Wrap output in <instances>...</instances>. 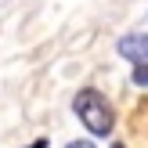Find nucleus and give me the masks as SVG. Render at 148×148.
I'll use <instances>...</instances> for the list:
<instances>
[{
  "mask_svg": "<svg viewBox=\"0 0 148 148\" xmlns=\"http://www.w3.org/2000/svg\"><path fill=\"white\" fill-rule=\"evenodd\" d=\"M134 83L148 87V62H134Z\"/></svg>",
  "mask_w": 148,
  "mask_h": 148,
  "instance_id": "7ed1b4c3",
  "label": "nucleus"
},
{
  "mask_svg": "<svg viewBox=\"0 0 148 148\" xmlns=\"http://www.w3.org/2000/svg\"><path fill=\"white\" fill-rule=\"evenodd\" d=\"M112 148H127V145H112Z\"/></svg>",
  "mask_w": 148,
  "mask_h": 148,
  "instance_id": "423d86ee",
  "label": "nucleus"
},
{
  "mask_svg": "<svg viewBox=\"0 0 148 148\" xmlns=\"http://www.w3.org/2000/svg\"><path fill=\"white\" fill-rule=\"evenodd\" d=\"M29 148H47V141H43V137H40V141H33V145H29Z\"/></svg>",
  "mask_w": 148,
  "mask_h": 148,
  "instance_id": "39448f33",
  "label": "nucleus"
},
{
  "mask_svg": "<svg viewBox=\"0 0 148 148\" xmlns=\"http://www.w3.org/2000/svg\"><path fill=\"white\" fill-rule=\"evenodd\" d=\"M116 51H119L127 62H148V33H127L116 43Z\"/></svg>",
  "mask_w": 148,
  "mask_h": 148,
  "instance_id": "f03ea898",
  "label": "nucleus"
},
{
  "mask_svg": "<svg viewBox=\"0 0 148 148\" xmlns=\"http://www.w3.org/2000/svg\"><path fill=\"white\" fill-rule=\"evenodd\" d=\"M65 148H94V141H69Z\"/></svg>",
  "mask_w": 148,
  "mask_h": 148,
  "instance_id": "20e7f679",
  "label": "nucleus"
},
{
  "mask_svg": "<svg viewBox=\"0 0 148 148\" xmlns=\"http://www.w3.org/2000/svg\"><path fill=\"white\" fill-rule=\"evenodd\" d=\"M72 108H76L79 123H83L87 130H90L94 137H108L116 127V116H112V105H108L105 98H101L94 87H83V90L72 98Z\"/></svg>",
  "mask_w": 148,
  "mask_h": 148,
  "instance_id": "f257e3e1",
  "label": "nucleus"
}]
</instances>
